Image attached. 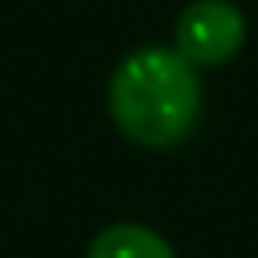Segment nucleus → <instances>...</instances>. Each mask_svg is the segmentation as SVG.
I'll use <instances>...</instances> for the list:
<instances>
[{
  "mask_svg": "<svg viewBox=\"0 0 258 258\" xmlns=\"http://www.w3.org/2000/svg\"><path fill=\"white\" fill-rule=\"evenodd\" d=\"M202 110V84L178 49L148 46L129 53L110 76V114L129 141L171 148L186 137Z\"/></svg>",
  "mask_w": 258,
  "mask_h": 258,
  "instance_id": "f257e3e1",
  "label": "nucleus"
},
{
  "mask_svg": "<svg viewBox=\"0 0 258 258\" xmlns=\"http://www.w3.org/2000/svg\"><path fill=\"white\" fill-rule=\"evenodd\" d=\"M247 38V19L232 0H194L175 23V46L198 69L232 61Z\"/></svg>",
  "mask_w": 258,
  "mask_h": 258,
  "instance_id": "f03ea898",
  "label": "nucleus"
},
{
  "mask_svg": "<svg viewBox=\"0 0 258 258\" xmlns=\"http://www.w3.org/2000/svg\"><path fill=\"white\" fill-rule=\"evenodd\" d=\"M88 258H175L171 243L141 224H114L91 239Z\"/></svg>",
  "mask_w": 258,
  "mask_h": 258,
  "instance_id": "7ed1b4c3",
  "label": "nucleus"
}]
</instances>
